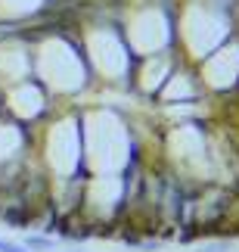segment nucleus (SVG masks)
<instances>
[{"mask_svg": "<svg viewBox=\"0 0 239 252\" xmlns=\"http://www.w3.org/2000/svg\"><path fill=\"white\" fill-rule=\"evenodd\" d=\"M25 249H41V252H50V249H53V240H50V237L34 234V237H28V240H25Z\"/></svg>", "mask_w": 239, "mask_h": 252, "instance_id": "f257e3e1", "label": "nucleus"}, {"mask_svg": "<svg viewBox=\"0 0 239 252\" xmlns=\"http://www.w3.org/2000/svg\"><path fill=\"white\" fill-rule=\"evenodd\" d=\"M3 252H28V249H25V246H16V243H6Z\"/></svg>", "mask_w": 239, "mask_h": 252, "instance_id": "f03ea898", "label": "nucleus"}, {"mask_svg": "<svg viewBox=\"0 0 239 252\" xmlns=\"http://www.w3.org/2000/svg\"><path fill=\"white\" fill-rule=\"evenodd\" d=\"M202 252H224V246H212V249H202Z\"/></svg>", "mask_w": 239, "mask_h": 252, "instance_id": "7ed1b4c3", "label": "nucleus"}, {"mask_svg": "<svg viewBox=\"0 0 239 252\" xmlns=\"http://www.w3.org/2000/svg\"><path fill=\"white\" fill-rule=\"evenodd\" d=\"M6 249V240H0V252H3Z\"/></svg>", "mask_w": 239, "mask_h": 252, "instance_id": "20e7f679", "label": "nucleus"}]
</instances>
